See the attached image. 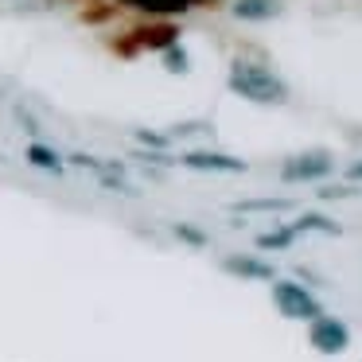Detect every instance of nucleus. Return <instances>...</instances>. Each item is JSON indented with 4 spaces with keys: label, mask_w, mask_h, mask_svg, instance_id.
Returning a JSON list of instances; mask_svg holds the SVG:
<instances>
[{
    "label": "nucleus",
    "mask_w": 362,
    "mask_h": 362,
    "mask_svg": "<svg viewBox=\"0 0 362 362\" xmlns=\"http://www.w3.org/2000/svg\"><path fill=\"white\" fill-rule=\"evenodd\" d=\"M273 300H276V308H281V315H288V320H320L315 296L308 288H300L296 281H276Z\"/></svg>",
    "instance_id": "nucleus-2"
},
{
    "label": "nucleus",
    "mask_w": 362,
    "mask_h": 362,
    "mask_svg": "<svg viewBox=\"0 0 362 362\" xmlns=\"http://www.w3.org/2000/svg\"><path fill=\"white\" fill-rule=\"evenodd\" d=\"M292 238L296 234H304V230H323V234H339V222H331V218H320V214H304L300 222H292Z\"/></svg>",
    "instance_id": "nucleus-9"
},
{
    "label": "nucleus",
    "mask_w": 362,
    "mask_h": 362,
    "mask_svg": "<svg viewBox=\"0 0 362 362\" xmlns=\"http://www.w3.org/2000/svg\"><path fill=\"white\" fill-rule=\"evenodd\" d=\"M292 199H245L238 203V211H288Z\"/></svg>",
    "instance_id": "nucleus-11"
},
{
    "label": "nucleus",
    "mask_w": 362,
    "mask_h": 362,
    "mask_svg": "<svg viewBox=\"0 0 362 362\" xmlns=\"http://www.w3.org/2000/svg\"><path fill=\"white\" fill-rule=\"evenodd\" d=\"M28 160H32L35 168H51V172H59V168H63V160H59L51 148H43V144H32V148H28Z\"/></svg>",
    "instance_id": "nucleus-10"
},
{
    "label": "nucleus",
    "mask_w": 362,
    "mask_h": 362,
    "mask_svg": "<svg viewBox=\"0 0 362 362\" xmlns=\"http://www.w3.org/2000/svg\"><path fill=\"white\" fill-rule=\"evenodd\" d=\"M230 90L250 98V102H273V105H281L284 98H288L284 82L257 63H234L230 66Z\"/></svg>",
    "instance_id": "nucleus-1"
},
{
    "label": "nucleus",
    "mask_w": 362,
    "mask_h": 362,
    "mask_svg": "<svg viewBox=\"0 0 362 362\" xmlns=\"http://www.w3.org/2000/svg\"><path fill=\"white\" fill-rule=\"evenodd\" d=\"M168 71H187V55H183L180 47L168 51Z\"/></svg>",
    "instance_id": "nucleus-12"
},
{
    "label": "nucleus",
    "mask_w": 362,
    "mask_h": 362,
    "mask_svg": "<svg viewBox=\"0 0 362 362\" xmlns=\"http://www.w3.org/2000/svg\"><path fill=\"white\" fill-rule=\"evenodd\" d=\"M281 12V0H238L234 16L238 20H269Z\"/></svg>",
    "instance_id": "nucleus-8"
},
{
    "label": "nucleus",
    "mask_w": 362,
    "mask_h": 362,
    "mask_svg": "<svg viewBox=\"0 0 362 362\" xmlns=\"http://www.w3.org/2000/svg\"><path fill=\"white\" fill-rule=\"evenodd\" d=\"M183 164L199 168V172H242V168H245L238 156H222V152H187Z\"/></svg>",
    "instance_id": "nucleus-5"
},
{
    "label": "nucleus",
    "mask_w": 362,
    "mask_h": 362,
    "mask_svg": "<svg viewBox=\"0 0 362 362\" xmlns=\"http://www.w3.org/2000/svg\"><path fill=\"white\" fill-rule=\"evenodd\" d=\"M331 172V156L327 152H308V156H296V160H288L284 164V180H320V175H327Z\"/></svg>",
    "instance_id": "nucleus-4"
},
{
    "label": "nucleus",
    "mask_w": 362,
    "mask_h": 362,
    "mask_svg": "<svg viewBox=\"0 0 362 362\" xmlns=\"http://www.w3.org/2000/svg\"><path fill=\"white\" fill-rule=\"evenodd\" d=\"M129 8H141V12H152V16H175V12H187L195 0H121Z\"/></svg>",
    "instance_id": "nucleus-7"
},
{
    "label": "nucleus",
    "mask_w": 362,
    "mask_h": 362,
    "mask_svg": "<svg viewBox=\"0 0 362 362\" xmlns=\"http://www.w3.org/2000/svg\"><path fill=\"white\" fill-rule=\"evenodd\" d=\"M351 180H362V160H358V164L351 168Z\"/></svg>",
    "instance_id": "nucleus-14"
},
{
    "label": "nucleus",
    "mask_w": 362,
    "mask_h": 362,
    "mask_svg": "<svg viewBox=\"0 0 362 362\" xmlns=\"http://www.w3.org/2000/svg\"><path fill=\"white\" fill-rule=\"evenodd\" d=\"M222 269H226V273H238V276H253V281H273V265H269V261H257V257H226Z\"/></svg>",
    "instance_id": "nucleus-6"
},
{
    "label": "nucleus",
    "mask_w": 362,
    "mask_h": 362,
    "mask_svg": "<svg viewBox=\"0 0 362 362\" xmlns=\"http://www.w3.org/2000/svg\"><path fill=\"white\" fill-rule=\"evenodd\" d=\"M346 343H351V335H346V327L339 320H331V315H320V320L312 323V346L323 354H339L346 351Z\"/></svg>",
    "instance_id": "nucleus-3"
},
{
    "label": "nucleus",
    "mask_w": 362,
    "mask_h": 362,
    "mask_svg": "<svg viewBox=\"0 0 362 362\" xmlns=\"http://www.w3.org/2000/svg\"><path fill=\"white\" fill-rule=\"evenodd\" d=\"M175 234H180V238H187V242H195V245H203V242H206V238L199 234V230H191V226H175Z\"/></svg>",
    "instance_id": "nucleus-13"
}]
</instances>
